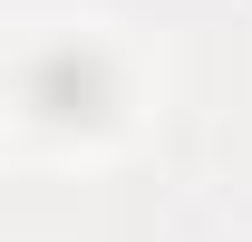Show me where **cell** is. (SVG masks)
Segmentation results:
<instances>
[{
	"mask_svg": "<svg viewBox=\"0 0 252 242\" xmlns=\"http://www.w3.org/2000/svg\"><path fill=\"white\" fill-rule=\"evenodd\" d=\"M20 97H30L49 126H107V107H117V68L97 59V49H78V39H59V49L30 59Z\"/></svg>",
	"mask_w": 252,
	"mask_h": 242,
	"instance_id": "cell-1",
	"label": "cell"
}]
</instances>
